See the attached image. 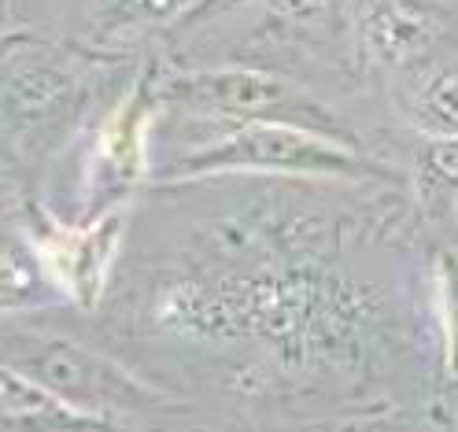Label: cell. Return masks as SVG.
Listing matches in <instances>:
<instances>
[{"label": "cell", "instance_id": "cell-3", "mask_svg": "<svg viewBox=\"0 0 458 432\" xmlns=\"http://www.w3.org/2000/svg\"><path fill=\"white\" fill-rule=\"evenodd\" d=\"M126 208H111L85 225H67L60 218L45 215L41 208L30 211L26 222V241L34 244L38 258L45 263L48 277L64 292V300L93 310L107 288L114 255H119L126 233Z\"/></svg>", "mask_w": 458, "mask_h": 432}, {"label": "cell", "instance_id": "cell-8", "mask_svg": "<svg viewBox=\"0 0 458 432\" xmlns=\"http://www.w3.org/2000/svg\"><path fill=\"white\" fill-rule=\"evenodd\" d=\"M0 292H4V310H30V307H48L64 300V292L48 277L45 263L38 258L30 241L8 237L4 241V270H0Z\"/></svg>", "mask_w": 458, "mask_h": 432}, {"label": "cell", "instance_id": "cell-12", "mask_svg": "<svg viewBox=\"0 0 458 432\" xmlns=\"http://www.w3.org/2000/svg\"><path fill=\"white\" fill-rule=\"evenodd\" d=\"M437 292H440V322L447 340V366L458 373V251L440 255Z\"/></svg>", "mask_w": 458, "mask_h": 432}, {"label": "cell", "instance_id": "cell-7", "mask_svg": "<svg viewBox=\"0 0 458 432\" xmlns=\"http://www.w3.org/2000/svg\"><path fill=\"white\" fill-rule=\"evenodd\" d=\"M4 432H123L111 418L89 414L55 395L19 366H4Z\"/></svg>", "mask_w": 458, "mask_h": 432}, {"label": "cell", "instance_id": "cell-11", "mask_svg": "<svg viewBox=\"0 0 458 432\" xmlns=\"http://www.w3.org/2000/svg\"><path fill=\"white\" fill-rule=\"evenodd\" d=\"M196 0H104V26H159L182 22Z\"/></svg>", "mask_w": 458, "mask_h": 432}, {"label": "cell", "instance_id": "cell-5", "mask_svg": "<svg viewBox=\"0 0 458 432\" xmlns=\"http://www.w3.org/2000/svg\"><path fill=\"white\" fill-rule=\"evenodd\" d=\"M34 381L64 395L74 407L89 414H123L130 407H145L156 399L152 388H140L123 366L100 359L89 348H78L71 340H26L22 362H12Z\"/></svg>", "mask_w": 458, "mask_h": 432}, {"label": "cell", "instance_id": "cell-9", "mask_svg": "<svg viewBox=\"0 0 458 432\" xmlns=\"http://www.w3.org/2000/svg\"><path fill=\"white\" fill-rule=\"evenodd\" d=\"M411 123L425 137H458V67H437L414 85Z\"/></svg>", "mask_w": 458, "mask_h": 432}, {"label": "cell", "instance_id": "cell-1", "mask_svg": "<svg viewBox=\"0 0 458 432\" xmlns=\"http://www.w3.org/2000/svg\"><path fill=\"white\" fill-rule=\"evenodd\" d=\"M170 178H211V174H284V178H369L374 163L362 159L352 140L310 130L300 123H229V133L182 152Z\"/></svg>", "mask_w": 458, "mask_h": 432}, {"label": "cell", "instance_id": "cell-4", "mask_svg": "<svg viewBox=\"0 0 458 432\" xmlns=\"http://www.w3.org/2000/svg\"><path fill=\"white\" fill-rule=\"evenodd\" d=\"M152 123H156V89L148 81H137L111 107V114L93 137L89 159H85V204L93 208V218L111 208H123L119 199L145 182Z\"/></svg>", "mask_w": 458, "mask_h": 432}, {"label": "cell", "instance_id": "cell-2", "mask_svg": "<svg viewBox=\"0 0 458 432\" xmlns=\"http://www.w3.org/2000/svg\"><path fill=\"white\" fill-rule=\"evenodd\" d=\"M159 93L185 100L199 111L222 114L229 123H251V119L300 123V126L348 140V133L336 126V114L326 104L307 97V89H300L296 81L270 71H255V67L182 71V74H170Z\"/></svg>", "mask_w": 458, "mask_h": 432}, {"label": "cell", "instance_id": "cell-10", "mask_svg": "<svg viewBox=\"0 0 458 432\" xmlns=\"http://www.w3.org/2000/svg\"><path fill=\"white\" fill-rule=\"evenodd\" d=\"M418 199L428 215H444L458 199V137H428L414 166Z\"/></svg>", "mask_w": 458, "mask_h": 432}, {"label": "cell", "instance_id": "cell-6", "mask_svg": "<svg viewBox=\"0 0 458 432\" xmlns=\"http://www.w3.org/2000/svg\"><path fill=\"white\" fill-rule=\"evenodd\" d=\"M447 30L433 0H369L362 12L366 52L385 67H407L433 48Z\"/></svg>", "mask_w": 458, "mask_h": 432}, {"label": "cell", "instance_id": "cell-13", "mask_svg": "<svg viewBox=\"0 0 458 432\" xmlns=\"http://www.w3.org/2000/svg\"><path fill=\"white\" fill-rule=\"evenodd\" d=\"M237 4H244V0H196V4L185 12V26L189 22H196V19H211V15H222V12H229V8H237Z\"/></svg>", "mask_w": 458, "mask_h": 432}]
</instances>
